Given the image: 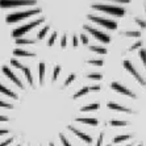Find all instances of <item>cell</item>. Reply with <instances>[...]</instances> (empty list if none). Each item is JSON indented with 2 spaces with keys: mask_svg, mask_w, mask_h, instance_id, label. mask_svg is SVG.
I'll list each match as a JSON object with an SVG mask.
<instances>
[{
  "mask_svg": "<svg viewBox=\"0 0 146 146\" xmlns=\"http://www.w3.org/2000/svg\"><path fill=\"white\" fill-rule=\"evenodd\" d=\"M45 63L44 62H40V65H38V82H40V84L42 86L44 84V80H45Z\"/></svg>",
  "mask_w": 146,
  "mask_h": 146,
  "instance_id": "obj_13",
  "label": "cell"
},
{
  "mask_svg": "<svg viewBox=\"0 0 146 146\" xmlns=\"http://www.w3.org/2000/svg\"><path fill=\"white\" fill-rule=\"evenodd\" d=\"M90 50L95 51V53H98V54H107V49L103 48V46H96V45H92V46H90Z\"/></svg>",
  "mask_w": 146,
  "mask_h": 146,
  "instance_id": "obj_14",
  "label": "cell"
},
{
  "mask_svg": "<svg viewBox=\"0 0 146 146\" xmlns=\"http://www.w3.org/2000/svg\"><path fill=\"white\" fill-rule=\"evenodd\" d=\"M21 71L24 72V75H25V78H27L28 83H29V86H31V87H33V86H34V80H33V76H32V71H31V68L28 67V66H24Z\"/></svg>",
  "mask_w": 146,
  "mask_h": 146,
  "instance_id": "obj_12",
  "label": "cell"
},
{
  "mask_svg": "<svg viewBox=\"0 0 146 146\" xmlns=\"http://www.w3.org/2000/svg\"><path fill=\"white\" fill-rule=\"evenodd\" d=\"M11 65L13 66L15 68H17V70H23V67H24V65L20 63L17 59H11Z\"/></svg>",
  "mask_w": 146,
  "mask_h": 146,
  "instance_id": "obj_21",
  "label": "cell"
},
{
  "mask_svg": "<svg viewBox=\"0 0 146 146\" xmlns=\"http://www.w3.org/2000/svg\"><path fill=\"white\" fill-rule=\"evenodd\" d=\"M66 41H67V37H66V36H63V37H62V40H61V46H62V48H65V46H66V44H67Z\"/></svg>",
  "mask_w": 146,
  "mask_h": 146,
  "instance_id": "obj_29",
  "label": "cell"
},
{
  "mask_svg": "<svg viewBox=\"0 0 146 146\" xmlns=\"http://www.w3.org/2000/svg\"><path fill=\"white\" fill-rule=\"evenodd\" d=\"M9 130L8 129H0V136H3V134H8Z\"/></svg>",
  "mask_w": 146,
  "mask_h": 146,
  "instance_id": "obj_33",
  "label": "cell"
},
{
  "mask_svg": "<svg viewBox=\"0 0 146 146\" xmlns=\"http://www.w3.org/2000/svg\"><path fill=\"white\" fill-rule=\"evenodd\" d=\"M122 66H124V68L126 70V72H129L133 78H134V80L138 83V86H143L146 83V78L143 76V75L139 74L138 70L134 67V65H133L130 61H126L125 59V61L122 62Z\"/></svg>",
  "mask_w": 146,
  "mask_h": 146,
  "instance_id": "obj_5",
  "label": "cell"
},
{
  "mask_svg": "<svg viewBox=\"0 0 146 146\" xmlns=\"http://www.w3.org/2000/svg\"><path fill=\"white\" fill-rule=\"evenodd\" d=\"M41 13V9L37 8V9H29V11H24V12H15V13H9L5 17V21L8 24H13V23H17V21L21 20H27L28 17L33 16V15H38Z\"/></svg>",
  "mask_w": 146,
  "mask_h": 146,
  "instance_id": "obj_2",
  "label": "cell"
},
{
  "mask_svg": "<svg viewBox=\"0 0 146 146\" xmlns=\"http://www.w3.org/2000/svg\"><path fill=\"white\" fill-rule=\"evenodd\" d=\"M139 58H141V61H142V65L146 70V50L145 49H139Z\"/></svg>",
  "mask_w": 146,
  "mask_h": 146,
  "instance_id": "obj_19",
  "label": "cell"
},
{
  "mask_svg": "<svg viewBox=\"0 0 146 146\" xmlns=\"http://www.w3.org/2000/svg\"><path fill=\"white\" fill-rule=\"evenodd\" d=\"M90 21L95 23V24H99L100 27H104L109 31H116L117 29V23L113 20H109V19H106V17H99V16H94V15H88L87 16Z\"/></svg>",
  "mask_w": 146,
  "mask_h": 146,
  "instance_id": "obj_6",
  "label": "cell"
},
{
  "mask_svg": "<svg viewBox=\"0 0 146 146\" xmlns=\"http://www.w3.org/2000/svg\"><path fill=\"white\" fill-rule=\"evenodd\" d=\"M55 40H57V33H53L50 36V38H49V41H48V46H53L54 42H55Z\"/></svg>",
  "mask_w": 146,
  "mask_h": 146,
  "instance_id": "obj_23",
  "label": "cell"
},
{
  "mask_svg": "<svg viewBox=\"0 0 146 146\" xmlns=\"http://www.w3.org/2000/svg\"><path fill=\"white\" fill-rule=\"evenodd\" d=\"M78 44H79V41H78V37H72V45H74V46H78Z\"/></svg>",
  "mask_w": 146,
  "mask_h": 146,
  "instance_id": "obj_31",
  "label": "cell"
},
{
  "mask_svg": "<svg viewBox=\"0 0 146 146\" xmlns=\"http://www.w3.org/2000/svg\"><path fill=\"white\" fill-rule=\"evenodd\" d=\"M12 142H13V138H8V139H5V141H3V142L0 143V146H8Z\"/></svg>",
  "mask_w": 146,
  "mask_h": 146,
  "instance_id": "obj_27",
  "label": "cell"
},
{
  "mask_svg": "<svg viewBox=\"0 0 146 146\" xmlns=\"http://www.w3.org/2000/svg\"><path fill=\"white\" fill-rule=\"evenodd\" d=\"M8 121H9V119H8L7 116L0 115V122H8Z\"/></svg>",
  "mask_w": 146,
  "mask_h": 146,
  "instance_id": "obj_30",
  "label": "cell"
},
{
  "mask_svg": "<svg viewBox=\"0 0 146 146\" xmlns=\"http://www.w3.org/2000/svg\"><path fill=\"white\" fill-rule=\"evenodd\" d=\"M92 146H111V143L107 142L106 139V130H102L95 138V142L92 143Z\"/></svg>",
  "mask_w": 146,
  "mask_h": 146,
  "instance_id": "obj_9",
  "label": "cell"
},
{
  "mask_svg": "<svg viewBox=\"0 0 146 146\" xmlns=\"http://www.w3.org/2000/svg\"><path fill=\"white\" fill-rule=\"evenodd\" d=\"M59 74H61V66H55L54 70H53V75H51V80H53V82H57Z\"/></svg>",
  "mask_w": 146,
  "mask_h": 146,
  "instance_id": "obj_18",
  "label": "cell"
},
{
  "mask_svg": "<svg viewBox=\"0 0 146 146\" xmlns=\"http://www.w3.org/2000/svg\"><path fill=\"white\" fill-rule=\"evenodd\" d=\"M0 94H3V95H5V96H9V98H12V99H19V96L15 94L12 90H9V88H7L5 86H3L1 83H0Z\"/></svg>",
  "mask_w": 146,
  "mask_h": 146,
  "instance_id": "obj_11",
  "label": "cell"
},
{
  "mask_svg": "<svg viewBox=\"0 0 146 146\" xmlns=\"http://www.w3.org/2000/svg\"><path fill=\"white\" fill-rule=\"evenodd\" d=\"M136 23H137V24H138L141 28H146V23H145V21H142L141 19H136Z\"/></svg>",
  "mask_w": 146,
  "mask_h": 146,
  "instance_id": "obj_28",
  "label": "cell"
},
{
  "mask_svg": "<svg viewBox=\"0 0 146 146\" xmlns=\"http://www.w3.org/2000/svg\"><path fill=\"white\" fill-rule=\"evenodd\" d=\"M83 28H84V31H87L91 36H94L96 40L100 41V42H103V44H109V42H111V37H109L108 34L104 33V32L99 31V29H95V28L90 27V25H87V24H86Z\"/></svg>",
  "mask_w": 146,
  "mask_h": 146,
  "instance_id": "obj_7",
  "label": "cell"
},
{
  "mask_svg": "<svg viewBox=\"0 0 146 146\" xmlns=\"http://www.w3.org/2000/svg\"><path fill=\"white\" fill-rule=\"evenodd\" d=\"M80 42L83 45H87L88 44V37H87L86 34H80Z\"/></svg>",
  "mask_w": 146,
  "mask_h": 146,
  "instance_id": "obj_26",
  "label": "cell"
},
{
  "mask_svg": "<svg viewBox=\"0 0 146 146\" xmlns=\"http://www.w3.org/2000/svg\"><path fill=\"white\" fill-rule=\"evenodd\" d=\"M111 1H116V3H122V4L130 3V0H111Z\"/></svg>",
  "mask_w": 146,
  "mask_h": 146,
  "instance_id": "obj_32",
  "label": "cell"
},
{
  "mask_svg": "<svg viewBox=\"0 0 146 146\" xmlns=\"http://www.w3.org/2000/svg\"><path fill=\"white\" fill-rule=\"evenodd\" d=\"M17 146H20V145H17Z\"/></svg>",
  "mask_w": 146,
  "mask_h": 146,
  "instance_id": "obj_34",
  "label": "cell"
},
{
  "mask_svg": "<svg viewBox=\"0 0 146 146\" xmlns=\"http://www.w3.org/2000/svg\"><path fill=\"white\" fill-rule=\"evenodd\" d=\"M49 29H50V27H49V25H46L45 28H42V29L38 32V34H37V38H38V40H44V38L46 37V33L49 32Z\"/></svg>",
  "mask_w": 146,
  "mask_h": 146,
  "instance_id": "obj_17",
  "label": "cell"
},
{
  "mask_svg": "<svg viewBox=\"0 0 146 146\" xmlns=\"http://www.w3.org/2000/svg\"><path fill=\"white\" fill-rule=\"evenodd\" d=\"M92 9L100 11L104 13L112 15L116 17H122L125 15V9L122 7H117V5H109V4H100V3H95L92 4Z\"/></svg>",
  "mask_w": 146,
  "mask_h": 146,
  "instance_id": "obj_1",
  "label": "cell"
},
{
  "mask_svg": "<svg viewBox=\"0 0 146 146\" xmlns=\"http://www.w3.org/2000/svg\"><path fill=\"white\" fill-rule=\"evenodd\" d=\"M122 36H125V37H133V38H138L141 36V32L138 31H130V32H122Z\"/></svg>",
  "mask_w": 146,
  "mask_h": 146,
  "instance_id": "obj_16",
  "label": "cell"
},
{
  "mask_svg": "<svg viewBox=\"0 0 146 146\" xmlns=\"http://www.w3.org/2000/svg\"><path fill=\"white\" fill-rule=\"evenodd\" d=\"M13 54L16 57H25V58H34L36 57V53H32V51L24 50V49H15Z\"/></svg>",
  "mask_w": 146,
  "mask_h": 146,
  "instance_id": "obj_10",
  "label": "cell"
},
{
  "mask_svg": "<svg viewBox=\"0 0 146 146\" xmlns=\"http://www.w3.org/2000/svg\"><path fill=\"white\" fill-rule=\"evenodd\" d=\"M3 72H4V75L7 76L8 79H11V80L15 84L19 87V88H21V90H25V87H24V84H23V82L19 79V76H17L16 74H15L12 70H11L8 66H3Z\"/></svg>",
  "mask_w": 146,
  "mask_h": 146,
  "instance_id": "obj_8",
  "label": "cell"
},
{
  "mask_svg": "<svg viewBox=\"0 0 146 146\" xmlns=\"http://www.w3.org/2000/svg\"><path fill=\"white\" fill-rule=\"evenodd\" d=\"M36 0H0V8H19V7H29L36 5Z\"/></svg>",
  "mask_w": 146,
  "mask_h": 146,
  "instance_id": "obj_3",
  "label": "cell"
},
{
  "mask_svg": "<svg viewBox=\"0 0 146 146\" xmlns=\"http://www.w3.org/2000/svg\"><path fill=\"white\" fill-rule=\"evenodd\" d=\"M87 78L88 79H91V80H102L103 79V75L102 74H98V72H92V74H88L87 75Z\"/></svg>",
  "mask_w": 146,
  "mask_h": 146,
  "instance_id": "obj_20",
  "label": "cell"
},
{
  "mask_svg": "<svg viewBox=\"0 0 146 146\" xmlns=\"http://www.w3.org/2000/svg\"><path fill=\"white\" fill-rule=\"evenodd\" d=\"M17 45H34L36 41L34 40H27V38H16Z\"/></svg>",
  "mask_w": 146,
  "mask_h": 146,
  "instance_id": "obj_15",
  "label": "cell"
},
{
  "mask_svg": "<svg viewBox=\"0 0 146 146\" xmlns=\"http://www.w3.org/2000/svg\"><path fill=\"white\" fill-rule=\"evenodd\" d=\"M0 108H5V109H12L13 106L12 104H8V103L3 102V100H0Z\"/></svg>",
  "mask_w": 146,
  "mask_h": 146,
  "instance_id": "obj_24",
  "label": "cell"
},
{
  "mask_svg": "<svg viewBox=\"0 0 146 146\" xmlns=\"http://www.w3.org/2000/svg\"><path fill=\"white\" fill-rule=\"evenodd\" d=\"M45 21L44 17H40V19H37L36 21H33V23H29V24H25L23 25V27L17 28V29H15L13 32H12V37L13 38H21V36L25 33H28L29 31H32V29H34V28H37L40 24H42Z\"/></svg>",
  "mask_w": 146,
  "mask_h": 146,
  "instance_id": "obj_4",
  "label": "cell"
},
{
  "mask_svg": "<svg viewBox=\"0 0 146 146\" xmlns=\"http://www.w3.org/2000/svg\"><path fill=\"white\" fill-rule=\"evenodd\" d=\"M142 46V41H138V42H134V44L130 46V51H133V50H136V49H139Z\"/></svg>",
  "mask_w": 146,
  "mask_h": 146,
  "instance_id": "obj_25",
  "label": "cell"
},
{
  "mask_svg": "<svg viewBox=\"0 0 146 146\" xmlns=\"http://www.w3.org/2000/svg\"><path fill=\"white\" fill-rule=\"evenodd\" d=\"M88 63H90V65H92V66H103V61H102V59H90Z\"/></svg>",
  "mask_w": 146,
  "mask_h": 146,
  "instance_id": "obj_22",
  "label": "cell"
}]
</instances>
